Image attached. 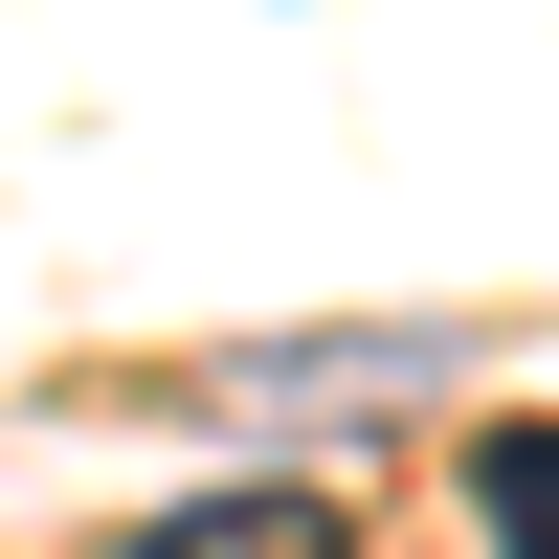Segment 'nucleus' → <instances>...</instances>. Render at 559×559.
Masks as SVG:
<instances>
[{
  "mask_svg": "<svg viewBox=\"0 0 559 559\" xmlns=\"http://www.w3.org/2000/svg\"><path fill=\"white\" fill-rule=\"evenodd\" d=\"M134 559H358V515H336L313 471H247V492H179Z\"/></svg>",
  "mask_w": 559,
  "mask_h": 559,
  "instance_id": "f257e3e1",
  "label": "nucleus"
},
{
  "mask_svg": "<svg viewBox=\"0 0 559 559\" xmlns=\"http://www.w3.org/2000/svg\"><path fill=\"white\" fill-rule=\"evenodd\" d=\"M358 381H448V336H269V358H224V403H358Z\"/></svg>",
  "mask_w": 559,
  "mask_h": 559,
  "instance_id": "f03ea898",
  "label": "nucleus"
},
{
  "mask_svg": "<svg viewBox=\"0 0 559 559\" xmlns=\"http://www.w3.org/2000/svg\"><path fill=\"white\" fill-rule=\"evenodd\" d=\"M471 515L492 559H559V426H471Z\"/></svg>",
  "mask_w": 559,
  "mask_h": 559,
  "instance_id": "7ed1b4c3",
  "label": "nucleus"
}]
</instances>
